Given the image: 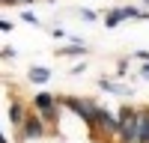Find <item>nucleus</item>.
<instances>
[{
    "instance_id": "obj_1",
    "label": "nucleus",
    "mask_w": 149,
    "mask_h": 143,
    "mask_svg": "<svg viewBox=\"0 0 149 143\" xmlns=\"http://www.w3.org/2000/svg\"><path fill=\"white\" fill-rule=\"evenodd\" d=\"M57 104L63 107V110L74 113V119H81L86 125V134H95V107L98 101L95 99H86V95H57Z\"/></svg>"
},
{
    "instance_id": "obj_2",
    "label": "nucleus",
    "mask_w": 149,
    "mask_h": 143,
    "mask_svg": "<svg viewBox=\"0 0 149 143\" xmlns=\"http://www.w3.org/2000/svg\"><path fill=\"white\" fill-rule=\"evenodd\" d=\"M30 110L33 113H39V119L48 125V128H57V122H60V113H63V107L57 104V92H48V90H36L33 95H30Z\"/></svg>"
},
{
    "instance_id": "obj_3",
    "label": "nucleus",
    "mask_w": 149,
    "mask_h": 143,
    "mask_svg": "<svg viewBox=\"0 0 149 143\" xmlns=\"http://www.w3.org/2000/svg\"><path fill=\"white\" fill-rule=\"evenodd\" d=\"M131 18H149V9H140L134 3H125V6H113V9H104L102 12V24L107 30H116L122 21H131Z\"/></svg>"
},
{
    "instance_id": "obj_4",
    "label": "nucleus",
    "mask_w": 149,
    "mask_h": 143,
    "mask_svg": "<svg viewBox=\"0 0 149 143\" xmlns=\"http://www.w3.org/2000/svg\"><path fill=\"white\" fill-rule=\"evenodd\" d=\"M15 134H18V140H21V143H30V140H39V137L54 134V131H51V128H48L42 119H39V113L27 110V116H24V122H21V128L15 131Z\"/></svg>"
},
{
    "instance_id": "obj_5",
    "label": "nucleus",
    "mask_w": 149,
    "mask_h": 143,
    "mask_svg": "<svg viewBox=\"0 0 149 143\" xmlns=\"http://www.w3.org/2000/svg\"><path fill=\"white\" fill-rule=\"evenodd\" d=\"M27 110H30V104L24 101V99H12L9 101V125L12 128H21V122H24V116H27Z\"/></svg>"
},
{
    "instance_id": "obj_6",
    "label": "nucleus",
    "mask_w": 149,
    "mask_h": 143,
    "mask_svg": "<svg viewBox=\"0 0 149 143\" xmlns=\"http://www.w3.org/2000/svg\"><path fill=\"white\" fill-rule=\"evenodd\" d=\"M98 90L107 92V95H131V87L119 83L116 78H98Z\"/></svg>"
},
{
    "instance_id": "obj_7",
    "label": "nucleus",
    "mask_w": 149,
    "mask_h": 143,
    "mask_svg": "<svg viewBox=\"0 0 149 143\" xmlns=\"http://www.w3.org/2000/svg\"><path fill=\"white\" fill-rule=\"evenodd\" d=\"M60 60H63V57H78V60H86V57H90V48H86L84 42H69L66 48H57V51H54Z\"/></svg>"
},
{
    "instance_id": "obj_8",
    "label": "nucleus",
    "mask_w": 149,
    "mask_h": 143,
    "mask_svg": "<svg viewBox=\"0 0 149 143\" xmlns=\"http://www.w3.org/2000/svg\"><path fill=\"white\" fill-rule=\"evenodd\" d=\"M51 75H54V72L48 69V66H30L27 69V81L36 83V87H45V83L51 81Z\"/></svg>"
},
{
    "instance_id": "obj_9",
    "label": "nucleus",
    "mask_w": 149,
    "mask_h": 143,
    "mask_svg": "<svg viewBox=\"0 0 149 143\" xmlns=\"http://www.w3.org/2000/svg\"><path fill=\"white\" fill-rule=\"evenodd\" d=\"M128 75V57H119L116 60V78H125Z\"/></svg>"
},
{
    "instance_id": "obj_10",
    "label": "nucleus",
    "mask_w": 149,
    "mask_h": 143,
    "mask_svg": "<svg viewBox=\"0 0 149 143\" xmlns=\"http://www.w3.org/2000/svg\"><path fill=\"white\" fill-rule=\"evenodd\" d=\"M21 18H24V21H27V24H33V27H42V21H39V18H36V15H33V12H30V9H21Z\"/></svg>"
},
{
    "instance_id": "obj_11",
    "label": "nucleus",
    "mask_w": 149,
    "mask_h": 143,
    "mask_svg": "<svg viewBox=\"0 0 149 143\" xmlns=\"http://www.w3.org/2000/svg\"><path fill=\"white\" fill-rule=\"evenodd\" d=\"M78 18H84V21H98L102 15H98V12H93V9H78Z\"/></svg>"
},
{
    "instance_id": "obj_12",
    "label": "nucleus",
    "mask_w": 149,
    "mask_h": 143,
    "mask_svg": "<svg viewBox=\"0 0 149 143\" xmlns=\"http://www.w3.org/2000/svg\"><path fill=\"white\" fill-rule=\"evenodd\" d=\"M0 60L12 63V60H18V51H15V48H3V51H0Z\"/></svg>"
},
{
    "instance_id": "obj_13",
    "label": "nucleus",
    "mask_w": 149,
    "mask_h": 143,
    "mask_svg": "<svg viewBox=\"0 0 149 143\" xmlns=\"http://www.w3.org/2000/svg\"><path fill=\"white\" fill-rule=\"evenodd\" d=\"M12 30H15V24L6 21V18H0V33H12Z\"/></svg>"
},
{
    "instance_id": "obj_14",
    "label": "nucleus",
    "mask_w": 149,
    "mask_h": 143,
    "mask_svg": "<svg viewBox=\"0 0 149 143\" xmlns=\"http://www.w3.org/2000/svg\"><path fill=\"white\" fill-rule=\"evenodd\" d=\"M137 75H140L143 81H149V60H146V63H140V69H137Z\"/></svg>"
},
{
    "instance_id": "obj_15",
    "label": "nucleus",
    "mask_w": 149,
    "mask_h": 143,
    "mask_svg": "<svg viewBox=\"0 0 149 143\" xmlns=\"http://www.w3.org/2000/svg\"><path fill=\"white\" fill-rule=\"evenodd\" d=\"M84 69H86V63H84V60H81V63H74V66H72V72H69V75H81Z\"/></svg>"
},
{
    "instance_id": "obj_16",
    "label": "nucleus",
    "mask_w": 149,
    "mask_h": 143,
    "mask_svg": "<svg viewBox=\"0 0 149 143\" xmlns=\"http://www.w3.org/2000/svg\"><path fill=\"white\" fill-rule=\"evenodd\" d=\"M131 57H134V60H140V63H146V60H149V51H134Z\"/></svg>"
},
{
    "instance_id": "obj_17",
    "label": "nucleus",
    "mask_w": 149,
    "mask_h": 143,
    "mask_svg": "<svg viewBox=\"0 0 149 143\" xmlns=\"http://www.w3.org/2000/svg\"><path fill=\"white\" fill-rule=\"evenodd\" d=\"M30 3H36V0H15V6H30Z\"/></svg>"
},
{
    "instance_id": "obj_18",
    "label": "nucleus",
    "mask_w": 149,
    "mask_h": 143,
    "mask_svg": "<svg viewBox=\"0 0 149 143\" xmlns=\"http://www.w3.org/2000/svg\"><path fill=\"white\" fill-rule=\"evenodd\" d=\"M0 6H15V0H0Z\"/></svg>"
},
{
    "instance_id": "obj_19",
    "label": "nucleus",
    "mask_w": 149,
    "mask_h": 143,
    "mask_svg": "<svg viewBox=\"0 0 149 143\" xmlns=\"http://www.w3.org/2000/svg\"><path fill=\"white\" fill-rule=\"evenodd\" d=\"M143 6H149V0H143Z\"/></svg>"
}]
</instances>
